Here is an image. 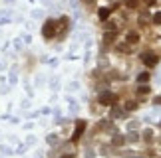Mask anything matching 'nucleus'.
Segmentation results:
<instances>
[{
	"label": "nucleus",
	"mask_w": 161,
	"mask_h": 158,
	"mask_svg": "<svg viewBox=\"0 0 161 158\" xmlns=\"http://www.w3.org/2000/svg\"><path fill=\"white\" fill-rule=\"evenodd\" d=\"M56 34H58V20H46L44 28H42V36L46 40H52Z\"/></svg>",
	"instance_id": "1"
},
{
	"label": "nucleus",
	"mask_w": 161,
	"mask_h": 158,
	"mask_svg": "<svg viewBox=\"0 0 161 158\" xmlns=\"http://www.w3.org/2000/svg\"><path fill=\"white\" fill-rule=\"evenodd\" d=\"M98 101H100V105H104V107H107V105H115L117 95L111 93V91H104V93L98 97Z\"/></svg>",
	"instance_id": "2"
},
{
	"label": "nucleus",
	"mask_w": 161,
	"mask_h": 158,
	"mask_svg": "<svg viewBox=\"0 0 161 158\" xmlns=\"http://www.w3.org/2000/svg\"><path fill=\"white\" fill-rule=\"evenodd\" d=\"M84 129H85V121L80 119V121L76 123V130H74V134H72V142H78L80 140V137L84 134Z\"/></svg>",
	"instance_id": "3"
},
{
	"label": "nucleus",
	"mask_w": 161,
	"mask_h": 158,
	"mask_svg": "<svg viewBox=\"0 0 161 158\" xmlns=\"http://www.w3.org/2000/svg\"><path fill=\"white\" fill-rule=\"evenodd\" d=\"M111 144H114V146H123V144H125V137H120V134H115L114 140H111Z\"/></svg>",
	"instance_id": "4"
},
{
	"label": "nucleus",
	"mask_w": 161,
	"mask_h": 158,
	"mask_svg": "<svg viewBox=\"0 0 161 158\" xmlns=\"http://www.w3.org/2000/svg\"><path fill=\"white\" fill-rule=\"evenodd\" d=\"M147 81H149V73H147V71H143V73L137 75V83H139V85H141V83H147Z\"/></svg>",
	"instance_id": "5"
},
{
	"label": "nucleus",
	"mask_w": 161,
	"mask_h": 158,
	"mask_svg": "<svg viewBox=\"0 0 161 158\" xmlns=\"http://www.w3.org/2000/svg\"><path fill=\"white\" fill-rule=\"evenodd\" d=\"M149 91H151V89H149V87H147L145 83H141V85L137 87V95H147Z\"/></svg>",
	"instance_id": "6"
},
{
	"label": "nucleus",
	"mask_w": 161,
	"mask_h": 158,
	"mask_svg": "<svg viewBox=\"0 0 161 158\" xmlns=\"http://www.w3.org/2000/svg\"><path fill=\"white\" fill-rule=\"evenodd\" d=\"M123 109H125V111H135V109H137V103H135V101H127Z\"/></svg>",
	"instance_id": "7"
},
{
	"label": "nucleus",
	"mask_w": 161,
	"mask_h": 158,
	"mask_svg": "<svg viewBox=\"0 0 161 158\" xmlns=\"http://www.w3.org/2000/svg\"><path fill=\"white\" fill-rule=\"evenodd\" d=\"M143 138H145V142H151V138H153V130H151V129H147L145 133H143Z\"/></svg>",
	"instance_id": "8"
},
{
	"label": "nucleus",
	"mask_w": 161,
	"mask_h": 158,
	"mask_svg": "<svg viewBox=\"0 0 161 158\" xmlns=\"http://www.w3.org/2000/svg\"><path fill=\"white\" fill-rule=\"evenodd\" d=\"M46 142L50 144V146H56V142H58V137H56V134H50V137L46 138Z\"/></svg>",
	"instance_id": "9"
},
{
	"label": "nucleus",
	"mask_w": 161,
	"mask_h": 158,
	"mask_svg": "<svg viewBox=\"0 0 161 158\" xmlns=\"http://www.w3.org/2000/svg\"><path fill=\"white\" fill-rule=\"evenodd\" d=\"M111 117H123V111H121V109H114V111H111Z\"/></svg>",
	"instance_id": "10"
},
{
	"label": "nucleus",
	"mask_w": 161,
	"mask_h": 158,
	"mask_svg": "<svg viewBox=\"0 0 161 158\" xmlns=\"http://www.w3.org/2000/svg\"><path fill=\"white\" fill-rule=\"evenodd\" d=\"M127 140H129V142H137V140H139V137H137V133H131L129 137H127Z\"/></svg>",
	"instance_id": "11"
},
{
	"label": "nucleus",
	"mask_w": 161,
	"mask_h": 158,
	"mask_svg": "<svg viewBox=\"0 0 161 158\" xmlns=\"http://www.w3.org/2000/svg\"><path fill=\"white\" fill-rule=\"evenodd\" d=\"M60 158H76V154H62Z\"/></svg>",
	"instance_id": "12"
},
{
	"label": "nucleus",
	"mask_w": 161,
	"mask_h": 158,
	"mask_svg": "<svg viewBox=\"0 0 161 158\" xmlns=\"http://www.w3.org/2000/svg\"><path fill=\"white\" fill-rule=\"evenodd\" d=\"M153 103H155V105H161V97H155V99H153Z\"/></svg>",
	"instance_id": "13"
}]
</instances>
